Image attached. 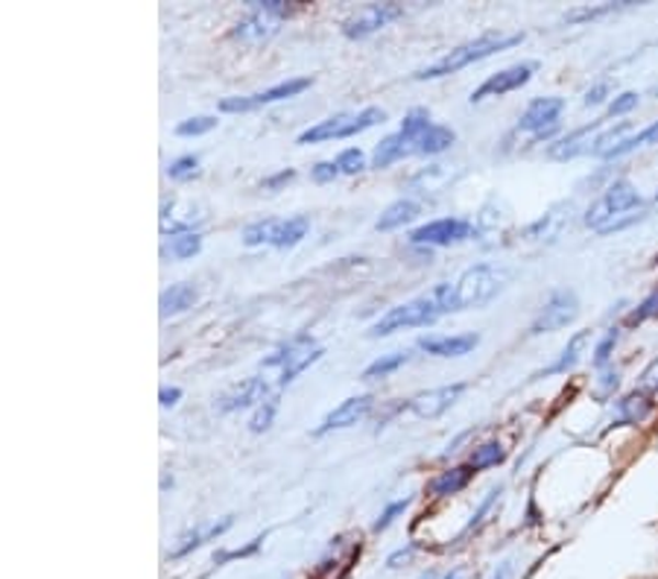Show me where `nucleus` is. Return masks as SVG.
<instances>
[{
  "label": "nucleus",
  "mask_w": 658,
  "mask_h": 579,
  "mask_svg": "<svg viewBox=\"0 0 658 579\" xmlns=\"http://www.w3.org/2000/svg\"><path fill=\"white\" fill-rule=\"evenodd\" d=\"M412 556V547H407V550H398V553H393V556H389V559H386V565H389V568H398V565H401V561H407Z\"/></svg>",
  "instance_id": "864d4df0"
},
{
  "label": "nucleus",
  "mask_w": 658,
  "mask_h": 579,
  "mask_svg": "<svg viewBox=\"0 0 658 579\" xmlns=\"http://www.w3.org/2000/svg\"><path fill=\"white\" fill-rule=\"evenodd\" d=\"M337 167H340V173H360V170H366V156L360 152V149H342L340 158H337Z\"/></svg>",
  "instance_id": "ea45409f"
},
{
  "label": "nucleus",
  "mask_w": 658,
  "mask_h": 579,
  "mask_svg": "<svg viewBox=\"0 0 658 579\" xmlns=\"http://www.w3.org/2000/svg\"><path fill=\"white\" fill-rule=\"evenodd\" d=\"M579 316V298L574 290H556L551 293V298L544 302V307L535 316V322L530 325V333H553L568 328L574 319Z\"/></svg>",
  "instance_id": "0eeeda50"
},
{
  "label": "nucleus",
  "mask_w": 658,
  "mask_h": 579,
  "mask_svg": "<svg viewBox=\"0 0 658 579\" xmlns=\"http://www.w3.org/2000/svg\"><path fill=\"white\" fill-rule=\"evenodd\" d=\"M480 345L477 333H456V337H421L419 349H424L433 357H463L468 351Z\"/></svg>",
  "instance_id": "dca6fc26"
},
{
  "label": "nucleus",
  "mask_w": 658,
  "mask_h": 579,
  "mask_svg": "<svg viewBox=\"0 0 658 579\" xmlns=\"http://www.w3.org/2000/svg\"><path fill=\"white\" fill-rule=\"evenodd\" d=\"M656 200H658V196H656Z\"/></svg>",
  "instance_id": "13d9d810"
},
{
  "label": "nucleus",
  "mask_w": 658,
  "mask_h": 579,
  "mask_svg": "<svg viewBox=\"0 0 658 579\" xmlns=\"http://www.w3.org/2000/svg\"><path fill=\"white\" fill-rule=\"evenodd\" d=\"M275 412H279V395H266L261 404H258V410L249 419V430L252 433H263V430L272 428V419H275Z\"/></svg>",
  "instance_id": "f704fd0d"
},
{
  "label": "nucleus",
  "mask_w": 658,
  "mask_h": 579,
  "mask_svg": "<svg viewBox=\"0 0 658 579\" xmlns=\"http://www.w3.org/2000/svg\"><path fill=\"white\" fill-rule=\"evenodd\" d=\"M617 384H621V375H617V368H614V372H605L603 381H600V393L609 395L612 389H617Z\"/></svg>",
  "instance_id": "3c124183"
},
{
  "label": "nucleus",
  "mask_w": 658,
  "mask_h": 579,
  "mask_svg": "<svg viewBox=\"0 0 658 579\" xmlns=\"http://www.w3.org/2000/svg\"><path fill=\"white\" fill-rule=\"evenodd\" d=\"M653 410V401H649L644 393H632L621 401V416L614 424H638V421L647 419V412Z\"/></svg>",
  "instance_id": "a878e982"
},
{
  "label": "nucleus",
  "mask_w": 658,
  "mask_h": 579,
  "mask_svg": "<svg viewBox=\"0 0 658 579\" xmlns=\"http://www.w3.org/2000/svg\"><path fill=\"white\" fill-rule=\"evenodd\" d=\"M305 88H310V79H287V82H281L275 88H266L261 94L252 96H226V100H219V112H252V109H261V105L279 103V100H287V96L302 94Z\"/></svg>",
  "instance_id": "9d476101"
},
{
  "label": "nucleus",
  "mask_w": 658,
  "mask_h": 579,
  "mask_svg": "<svg viewBox=\"0 0 658 579\" xmlns=\"http://www.w3.org/2000/svg\"><path fill=\"white\" fill-rule=\"evenodd\" d=\"M322 357V349H316L310 337H296L293 342H287L284 349H279L275 354L263 360V366H281L279 386H287L296 381V375H302L307 366H314L316 360Z\"/></svg>",
  "instance_id": "423d86ee"
},
{
  "label": "nucleus",
  "mask_w": 658,
  "mask_h": 579,
  "mask_svg": "<svg viewBox=\"0 0 658 579\" xmlns=\"http://www.w3.org/2000/svg\"><path fill=\"white\" fill-rule=\"evenodd\" d=\"M404 15V7L401 3H368V7H363L354 18H349L345 24H342V35L345 38H366V35L377 33L381 26H386L389 21H395V18Z\"/></svg>",
  "instance_id": "1a4fd4ad"
},
{
  "label": "nucleus",
  "mask_w": 658,
  "mask_h": 579,
  "mask_svg": "<svg viewBox=\"0 0 658 579\" xmlns=\"http://www.w3.org/2000/svg\"><path fill=\"white\" fill-rule=\"evenodd\" d=\"M649 319H658V287L649 290L647 296H644V302H640L635 310L626 314L623 325H626V328H638V325L649 322Z\"/></svg>",
  "instance_id": "7c9ffc66"
},
{
  "label": "nucleus",
  "mask_w": 658,
  "mask_h": 579,
  "mask_svg": "<svg viewBox=\"0 0 658 579\" xmlns=\"http://www.w3.org/2000/svg\"><path fill=\"white\" fill-rule=\"evenodd\" d=\"M640 217H644V202H640L638 191L626 179H617L591 202V208L586 211V226L600 235H612V231L638 223Z\"/></svg>",
  "instance_id": "f257e3e1"
},
{
  "label": "nucleus",
  "mask_w": 658,
  "mask_h": 579,
  "mask_svg": "<svg viewBox=\"0 0 658 579\" xmlns=\"http://www.w3.org/2000/svg\"><path fill=\"white\" fill-rule=\"evenodd\" d=\"M535 70H538L535 61H521V65H512V68H507V70H498L495 77L486 79V82H483V86L474 91L472 103H480V100H486V96H503V94H509V91L524 88L526 82L533 79Z\"/></svg>",
  "instance_id": "9b49d317"
},
{
  "label": "nucleus",
  "mask_w": 658,
  "mask_h": 579,
  "mask_svg": "<svg viewBox=\"0 0 658 579\" xmlns=\"http://www.w3.org/2000/svg\"><path fill=\"white\" fill-rule=\"evenodd\" d=\"M200 249H202V237L196 235V231H188V235H175L164 252L170 254V258H179V261H184V258L200 254Z\"/></svg>",
  "instance_id": "c9c22d12"
},
{
  "label": "nucleus",
  "mask_w": 658,
  "mask_h": 579,
  "mask_svg": "<svg viewBox=\"0 0 658 579\" xmlns=\"http://www.w3.org/2000/svg\"><path fill=\"white\" fill-rule=\"evenodd\" d=\"M524 42V33H512V35H498V33H486L480 38H474L468 44H460L456 50H451L447 56H442L439 61L428 65V68L416 70L412 77L416 79H439L447 77V73H456V70L468 68L472 61L489 59L495 53L509 50V47H515V44Z\"/></svg>",
  "instance_id": "20e7f679"
},
{
  "label": "nucleus",
  "mask_w": 658,
  "mask_h": 579,
  "mask_svg": "<svg viewBox=\"0 0 658 579\" xmlns=\"http://www.w3.org/2000/svg\"><path fill=\"white\" fill-rule=\"evenodd\" d=\"M445 579H465V570L463 568H456V570H451V574H447Z\"/></svg>",
  "instance_id": "6e6d98bb"
},
{
  "label": "nucleus",
  "mask_w": 658,
  "mask_h": 579,
  "mask_svg": "<svg viewBox=\"0 0 658 579\" xmlns=\"http://www.w3.org/2000/svg\"><path fill=\"white\" fill-rule=\"evenodd\" d=\"M214 126H217V121L208 117V114H202V117H191V121L179 123V126H175V135H179V138H196V135H205V132H211Z\"/></svg>",
  "instance_id": "58836bf2"
},
{
  "label": "nucleus",
  "mask_w": 658,
  "mask_h": 579,
  "mask_svg": "<svg viewBox=\"0 0 658 579\" xmlns=\"http://www.w3.org/2000/svg\"><path fill=\"white\" fill-rule=\"evenodd\" d=\"M351 114H333L328 121H322L319 126H310L307 132L298 135V144H316V140H328V138H342V129L349 126Z\"/></svg>",
  "instance_id": "b1692460"
},
{
  "label": "nucleus",
  "mask_w": 658,
  "mask_h": 579,
  "mask_svg": "<svg viewBox=\"0 0 658 579\" xmlns=\"http://www.w3.org/2000/svg\"><path fill=\"white\" fill-rule=\"evenodd\" d=\"M451 310V284H439L424 296L404 302V305L386 310L375 325L368 337H386V333L401 331V328H421V325H433L442 314Z\"/></svg>",
  "instance_id": "f03ea898"
},
{
  "label": "nucleus",
  "mask_w": 658,
  "mask_h": 579,
  "mask_svg": "<svg viewBox=\"0 0 658 579\" xmlns=\"http://www.w3.org/2000/svg\"><path fill=\"white\" fill-rule=\"evenodd\" d=\"M658 389V360L640 375V393H656Z\"/></svg>",
  "instance_id": "de8ad7c7"
},
{
  "label": "nucleus",
  "mask_w": 658,
  "mask_h": 579,
  "mask_svg": "<svg viewBox=\"0 0 658 579\" xmlns=\"http://www.w3.org/2000/svg\"><path fill=\"white\" fill-rule=\"evenodd\" d=\"M375 407V398L372 395H358V398H345V401L325 416V421L316 428V436H322V433H331V430H342L351 428V424H358L360 419H366L368 412Z\"/></svg>",
  "instance_id": "4468645a"
},
{
  "label": "nucleus",
  "mask_w": 658,
  "mask_h": 579,
  "mask_svg": "<svg viewBox=\"0 0 658 579\" xmlns=\"http://www.w3.org/2000/svg\"><path fill=\"white\" fill-rule=\"evenodd\" d=\"M419 217V202H412V200H398L393 202L389 208L377 217L375 228L377 231H393V228L404 226V223H410V219Z\"/></svg>",
  "instance_id": "4be33fe9"
},
{
  "label": "nucleus",
  "mask_w": 658,
  "mask_h": 579,
  "mask_svg": "<svg viewBox=\"0 0 658 579\" xmlns=\"http://www.w3.org/2000/svg\"><path fill=\"white\" fill-rule=\"evenodd\" d=\"M407 156H416V147H412L410 140L404 138L401 132H395V135H386V138L375 147L372 167L384 170V167L395 164V161H401V158H407Z\"/></svg>",
  "instance_id": "a211bd4d"
},
{
  "label": "nucleus",
  "mask_w": 658,
  "mask_h": 579,
  "mask_svg": "<svg viewBox=\"0 0 658 579\" xmlns=\"http://www.w3.org/2000/svg\"><path fill=\"white\" fill-rule=\"evenodd\" d=\"M410 507V498H404V500H395V503H389V507L384 509V512H381V518H377L375 521V533H381V530H386V526L393 524L395 518L401 515L404 509Z\"/></svg>",
  "instance_id": "37998d69"
},
{
  "label": "nucleus",
  "mask_w": 658,
  "mask_h": 579,
  "mask_svg": "<svg viewBox=\"0 0 658 579\" xmlns=\"http://www.w3.org/2000/svg\"><path fill=\"white\" fill-rule=\"evenodd\" d=\"M609 91H612V86H609V82H597V86L591 88V91H588V94H586V105L603 103L605 94H609Z\"/></svg>",
  "instance_id": "8fccbe9b"
},
{
  "label": "nucleus",
  "mask_w": 658,
  "mask_h": 579,
  "mask_svg": "<svg viewBox=\"0 0 658 579\" xmlns=\"http://www.w3.org/2000/svg\"><path fill=\"white\" fill-rule=\"evenodd\" d=\"M231 524H235L231 518H223V521H217V524L196 526V530H191V533L184 535L182 544H179V547H175V550L170 553V556H173V559H182V556H188V553L196 550V547H202V544L211 542V538H219V535L226 533V530Z\"/></svg>",
  "instance_id": "6ab92c4d"
},
{
  "label": "nucleus",
  "mask_w": 658,
  "mask_h": 579,
  "mask_svg": "<svg viewBox=\"0 0 658 579\" xmlns=\"http://www.w3.org/2000/svg\"><path fill=\"white\" fill-rule=\"evenodd\" d=\"M167 175H170L173 182H191V179L200 175V158L196 156L175 158L173 164L167 167Z\"/></svg>",
  "instance_id": "4c0bfd02"
},
{
  "label": "nucleus",
  "mask_w": 658,
  "mask_h": 579,
  "mask_svg": "<svg viewBox=\"0 0 658 579\" xmlns=\"http://www.w3.org/2000/svg\"><path fill=\"white\" fill-rule=\"evenodd\" d=\"M614 3H609V7H588V9H577V12H568L565 15V21L568 24H577V21H591V18H600L605 15V12H612Z\"/></svg>",
  "instance_id": "49530a36"
},
{
  "label": "nucleus",
  "mask_w": 658,
  "mask_h": 579,
  "mask_svg": "<svg viewBox=\"0 0 658 579\" xmlns=\"http://www.w3.org/2000/svg\"><path fill=\"white\" fill-rule=\"evenodd\" d=\"M512 272L495 263H477L465 270L451 287V310H468V307L489 305L491 298L507 290Z\"/></svg>",
  "instance_id": "7ed1b4c3"
},
{
  "label": "nucleus",
  "mask_w": 658,
  "mask_h": 579,
  "mask_svg": "<svg viewBox=\"0 0 658 579\" xmlns=\"http://www.w3.org/2000/svg\"><path fill=\"white\" fill-rule=\"evenodd\" d=\"M430 126H433V123H430L428 109H410V112H407V117H404L401 129H398V132H401L404 138L410 140L412 147H416V140H419L421 135L430 129Z\"/></svg>",
  "instance_id": "c756f323"
},
{
  "label": "nucleus",
  "mask_w": 658,
  "mask_h": 579,
  "mask_svg": "<svg viewBox=\"0 0 658 579\" xmlns=\"http://www.w3.org/2000/svg\"><path fill=\"white\" fill-rule=\"evenodd\" d=\"M647 144H658V121L649 123L647 129H640L638 135H632V138H623V144H617V147H614L605 158H621V156H626V152H632V149L647 147Z\"/></svg>",
  "instance_id": "2f4dec72"
},
{
  "label": "nucleus",
  "mask_w": 658,
  "mask_h": 579,
  "mask_svg": "<svg viewBox=\"0 0 658 579\" xmlns=\"http://www.w3.org/2000/svg\"><path fill=\"white\" fill-rule=\"evenodd\" d=\"M407 360H410L407 351H393V354H384V357H377L375 363H368V366L363 368V381H375V377L393 375L395 368H401Z\"/></svg>",
  "instance_id": "c85d7f7f"
},
{
  "label": "nucleus",
  "mask_w": 658,
  "mask_h": 579,
  "mask_svg": "<svg viewBox=\"0 0 658 579\" xmlns=\"http://www.w3.org/2000/svg\"><path fill=\"white\" fill-rule=\"evenodd\" d=\"M281 219H258L252 226L243 228V243L246 246H261V243H275V235H279Z\"/></svg>",
  "instance_id": "cd10ccee"
},
{
  "label": "nucleus",
  "mask_w": 658,
  "mask_h": 579,
  "mask_svg": "<svg viewBox=\"0 0 658 579\" xmlns=\"http://www.w3.org/2000/svg\"><path fill=\"white\" fill-rule=\"evenodd\" d=\"M293 170H284V173H279V175H272V179H263L261 182V191H266V193H275L281 188V184L284 182H290V179H293Z\"/></svg>",
  "instance_id": "09e8293b"
},
{
  "label": "nucleus",
  "mask_w": 658,
  "mask_h": 579,
  "mask_svg": "<svg viewBox=\"0 0 658 579\" xmlns=\"http://www.w3.org/2000/svg\"><path fill=\"white\" fill-rule=\"evenodd\" d=\"M179 398H182V389H161V393H158V401H161V407H173L175 401H179Z\"/></svg>",
  "instance_id": "603ef678"
},
{
  "label": "nucleus",
  "mask_w": 658,
  "mask_h": 579,
  "mask_svg": "<svg viewBox=\"0 0 658 579\" xmlns=\"http://www.w3.org/2000/svg\"><path fill=\"white\" fill-rule=\"evenodd\" d=\"M266 398V384L261 377H246L240 384L228 386L226 393L217 398V407L223 412H235L243 410V407H252V404H261Z\"/></svg>",
  "instance_id": "2eb2a0df"
},
{
  "label": "nucleus",
  "mask_w": 658,
  "mask_h": 579,
  "mask_svg": "<svg viewBox=\"0 0 658 579\" xmlns=\"http://www.w3.org/2000/svg\"><path fill=\"white\" fill-rule=\"evenodd\" d=\"M561 228V214L551 211V214H544L542 219H535L533 226L524 228L526 240H553V237L559 235Z\"/></svg>",
  "instance_id": "473e14b6"
},
{
  "label": "nucleus",
  "mask_w": 658,
  "mask_h": 579,
  "mask_svg": "<svg viewBox=\"0 0 658 579\" xmlns=\"http://www.w3.org/2000/svg\"><path fill=\"white\" fill-rule=\"evenodd\" d=\"M307 228H310V219L307 217L281 219L279 235H275V243L272 246H279V249H290V246H296L298 240L307 235Z\"/></svg>",
  "instance_id": "bb28decb"
},
{
  "label": "nucleus",
  "mask_w": 658,
  "mask_h": 579,
  "mask_svg": "<svg viewBox=\"0 0 658 579\" xmlns=\"http://www.w3.org/2000/svg\"><path fill=\"white\" fill-rule=\"evenodd\" d=\"M656 263H658V258H656Z\"/></svg>",
  "instance_id": "4d7b16f0"
},
{
  "label": "nucleus",
  "mask_w": 658,
  "mask_h": 579,
  "mask_svg": "<svg viewBox=\"0 0 658 579\" xmlns=\"http://www.w3.org/2000/svg\"><path fill=\"white\" fill-rule=\"evenodd\" d=\"M193 302H196V287L193 284H173V287L161 293L158 307H161V316L167 319V316H175L193 307Z\"/></svg>",
  "instance_id": "aec40b11"
},
{
  "label": "nucleus",
  "mask_w": 658,
  "mask_h": 579,
  "mask_svg": "<svg viewBox=\"0 0 658 579\" xmlns=\"http://www.w3.org/2000/svg\"><path fill=\"white\" fill-rule=\"evenodd\" d=\"M472 235V226L465 219L447 217V219H433L428 226H419L410 235V243L416 246H451L460 243L465 237Z\"/></svg>",
  "instance_id": "f8f14e48"
},
{
  "label": "nucleus",
  "mask_w": 658,
  "mask_h": 579,
  "mask_svg": "<svg viewBox=\"0 0 658 579\" xmlns=\"http://www.w3.org/2000/svg\"><path fill=\"white\" fill-rule=\"evenodd\" d=\"M509 570H512L509 568V561H503V565L498 568V574H495V579H509Z\"/></svg>",
  "instance_id": "5fc2aeb1"
},
{
  "label": "nucleus",
  "mask_w": 658,
  "mask_h": 579,
  "mask_svg": "<svg viewBox=\"0 0 658 579\" xmlns=\"http://www.w3.org/2000/svg\"><path fill=\"white\" fill-rule=\"evenodd\" d=\"M465 393V384H451V386H439V389H428V393L412 395L407 407L410 412H416L419 419H436L445 410H451L456 404V398Z\"/></svg>",
  "instance_id": "ddd939ff"
},
{
  "label": "nucleus",
  "mask_w": 658,
  "mask_h": 579,
  "mask_svg": "<svg viewBox=\"0 0 658 579\" xmlns=\"http://www.w3.org/2000/svg\"><path fill=\"white\" fill-rule=\"evenodd\" d=\"M310 175H314V182L328 184V182H333L337 175H340V167H337V161H319V164L310 170Z\"/></svg>",
  "instance_id": "a18cd8bd"
},
{
  "label": "nucleus",
  "mask_w": 658,
  "mask_h": 579,
  "mask_svg": "<svg viewBox=\"0 0 658 579\" xmlns=\"http://www.w3.org/2000/svg\"><path fill=\"white\" fill-rule=\"evenodd\" d=\"M638 100H640V96L635 94V91H623V94H617L612 103H609V117H614V114L632 112V109L638 105Z\"/></svg>",
  "instance_id": "c03bdc74"
},
{
  "label": "nucleus",
  "mask_w": 658,
  "mask_h": 579,
  "mask_svg": "<svg viewBox=\"0 0 658 579\" xmlns=\"http://www.w3.org/2000/svg\"><path fill=\"white\" fill-rule=\"evenodd\" d=\"M298 3H287V0H263V3H252L249 15L240 18L235 26V38L243 44H263L266 38L279 33V24L284 18L296 15Z\"/></svg>",
  "instance_id": "39448f33"
},
{
  "label": "nucleus",
  "mask_w": 658,
  "mask_h": 579,
  "mask_svg": "<svg viewBox=\"0 0 658 579\" xmlns=\"http://www.w3.org/2000/svg\"><path fill=\"white\" fill-rule=\"evenodd\" d=\"M591 342V331H577L574 337L568 340V345L561 349V354L556 360H553L551 366L542 368L535 377H547V375H565V372H570V368L577 366L579 360H582V351H586V345Z\"/></svg>",
  "instance_id": "f3484780"
},
{
  "label": "nucleus",
  "mask_w": 658,
  "mask_h": 579,
  "mask_svg": "<svg viewBox=\"0 0 658 579\" xmlns=\"http://www.w3.org/2000/svg\"><path fill=\"white\" fill-rule=\"evenodd\" d=\"M503 459H507V451H503L498 442H486V445L474 447L468 465H472L474 472H483V468H491V465L503 463Z\"/></svg>",
  "instance_id": "72a5a7b5"
},
{
  "label": "nucleus",
  "mask_w": 658,
  "mask_h": 579,
  "mask_svg": "<svg viewBox=\"0 0 658 579\" xmlns=\"http://www.w3.org/2000/svg\"><path fill=\"white\" fill-rule=\"evenodd\" d=\"M472 477H474L472 465H456V468H451V472L439 474L436 480H430V495H439V498L456 495V491L468 486Z\"/></svg>",
  "instance_id": "412c9836"
},
{
  "label": "nucleus",
  "mask_w": 658,
  "mask_h": 579,
  "mask_svg": "<svg viewBox=\"0 0 658 579\" xmlns=\"http://www.w3.org/2000/svg\"><path fill=\"white\" fill-rule=\"evenodd\" d=\"M384 121H386L384 109H366V112H360V114H354V117H351L349 126L342 129V138H351V135L372 129V126H377V123H384Z\"/></svg>",
  "instance_id": "e433bc0d"
},
{
  "label": "nucleus",
  "mask_w": 658,
  "mask_h": 579,
  "mask_svg": "<svg viewBox=\"0 0 658 579\" xmlns=\"http://www.w3.org/2000/svg\"><path fill=\"white\" fill-rule=\"evenodd\" d=\"M617 337H621V333H617V328H612V331L605 333L603 340L597 342V349H594V366H605V363H609V357H612L614 345H617Z\"/></svg>",
  "instance_id": "a19ab883"
},
{
  "label": "nucleus",
  "mask_w": 658,
  "mask_h": 579,
  "mask_svg": "<svg viewBox=\"0 0 658 579\" xmlns=\"http://www.w3.org/2000/svg\"><path fill=\"white\" fill-rule=\"evenodd\" d=\"M261 542L263 538H252V542L246 544V547L217 553V556H214V565H226V561H231V559H246V556H254V553L261 550Z\"/></svg>",
  "instance_id": "79ce46f5"
},
{
  "label": "nucleus",
  "mask_w": 658,
  "mask_h": 579,
  "mask_svg": "<svg viewBox=\"0 0 658 579\" xmlns=\"http://www.w3.org/2000/svg\"><path fill=\"white\" fill-rule=\"evenodd\" d=\"M565 109V100L561 96H538L533 103L526 105V112L521 114L518 121V129L521 132H533L535 140L551 138L556 126H559V114Z\"/></svg>",
  "instance_id": "6e6552de"
},
{
  "label": "nucleus",
  "mask_w": 658,
  "mask_h": 579,
  "mask_svg": "<svg viewBox=\"0 0 658 579\" xmlns=\"http://www.w3.org/2000/svg\"><path fill=\"white\" fill-rule=\"evenodd\" d=\"M600 126H603V121H594L591 126H582V129H577L574 135H568V138H561L559 144H553L551 147V156L565 161V158H574V156H579V152H586L582 144H586V138H591V132L600 129Z\"/></svg>",
  "instance_id": "393cba45"
},
{
  "label": "nucleus",
  "mask_w": 658,
  "mask_h": 579,
  "mask_svg": "<svg viewBox=\"0 0 658 579\" xmlns=\"http://www.w3.org/2000/svg\"><path fill=\"white\" fill-rule=\"evenodd\" d=\"M456 140L454 129H447V126H430L419 140H416V156H436V152H445L451 144Z\"/></svg>",
  "instance_id": "5701e85b"
}]
</instances>
